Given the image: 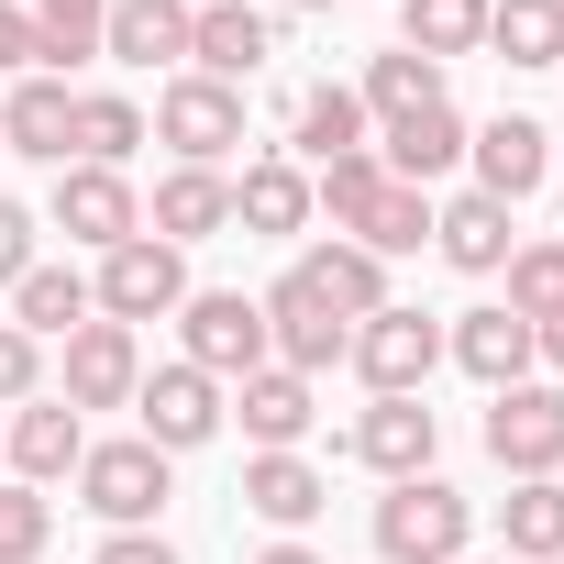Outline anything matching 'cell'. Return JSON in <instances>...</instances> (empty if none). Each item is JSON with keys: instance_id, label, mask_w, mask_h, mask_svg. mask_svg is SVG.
I'll list each match as a JSON object with an SVG mask.
<instances>
[{"instance_id": "5bb4252c", "label": "cell", "mask_w": 564, "mask_h": 564, "mask_svg": "<svg viewBox=\"0 0 564 564\" xmlns=\"http://www.w3.org/2000/svg\"><path fill=\"white\" fill-rule=\"evenodd\" d=\"M465 166H476V188H487V199H531V188H542V166H553V133H542V122H520V111H498V122H476V133H465Z\"/></svg>"}, {"instance_id": "74e56055", "label": "cell", "mask_w": 564, "mask_h": 564, "mask_svg": "<svg viewBox=\"0 0 564 564\" xmlns=\"http://www.w3.org/2000/svg\"><path fill=\"white\" fill-rule=\"evenodd\" d=\"M34 377H45V344H34L23 322H0V410H12V399H34Z\"/></svg>"}, {"instance_id": "ab89813d", "label": "cell", "mask_w": 564, "mask_h": 564, "mask_svg": "<svg viewBox=\"0 0 564 564\" xmlns=\"http://www.w3.org/2000/svg\"><path fill=\"white\" fill-rule=\"evenodd\" d=\"M23 276H34V210L0 199V289H23Z\"/></svg>"}, {"instance_id": "8d00e7d4", "label": "cell", "mask_w": 564, "mask_h": 564, "mask_svg": "<svg viewBox=\"0 0 564 564\" xmlns=\"http://www.w3.org/2000/svg\"><path fill=\"white\" fill-rule=\"evenodd\" d=\"M45 542H56V509H45V487L0 476V564H34Z\"/></svg>"}, {"instance_id": "f6af8a7d", "label": "cell", "mask_w": 564, "mask_h": 564, "mask_svg": "<svg viewBox=\"0 0 564 564\" xmlns=\"http://www.w3.org/2000/svg\"><path fill=\"white\" fill-rule=\"evenodd\" d=\"M454 564H476V553H454Z\"/></svg>"}, {"instance_id": "30bf717a", "label": "cell", "mask_w": 564, "mask_h": 564, "mask_svg": "<svg viewBox=\"0 0 564 564\" xmlns=\"http://www.w3.org/2000/svg\"><path fill=\"white\" fill-rule=\"evenodd\" d=\"M133 410H144V443H155V454H199V443L221 432V377H199V366H155V377L133 388Z\"/></svg>"}, {"instance_id": "603a6c76", "label": "cell", "mask_w": 564, "mask_h": 564, "mask_svg": "<svg viewBox=\"0 0 564 564\" xmlns=\"http://www.w3.org/2000/svg\"><path fill=\"white\" fill-rule=\"evenodd\" d=\"M432 243H443L465 276H498V265H509V199H487V188L443 199V210H432Z\"/></svg>"}, {"instance_id": "d6a6232c", "label": "cell", "mask_w": 564, "mask_h": 564, "mask_svg": "<svg viewBox=\"0 0 564 564\" xmlns=\"http://www.w3.org/2000/svg\"><path fill=\"white\" fill-rule=\"evenodd\" d=\"M12 322H23L34 344H45V333H78V322H89V276H78V265H34L23 289H12Z\"/></svg>"}, {"instance_id": "836d02e7", "label": "cell", "mask_w": 564, "mask_h": 564, "mask_svg": "<svg viewBox=\"0 0 564 564\" xmlns=\"http://www.w3.org/2000/svg\"><path fill=\"white\" fill-rule=\"evenodd\" d=\"M388 188V166H377V144H355V155H333V166H311V210H333L344 232L366 221V199Z\"/></svg>"}, {"instance_id": "4316f807", "label": "cell", "mask_w": 564, "mask_h": 564, "mask_svg": "<svg viewBox=\"0 0 564 564\" xmlns=\"http://www.w3.org/2000/svg\"><path fill=\"white\" fill-rule=\"evenodd\" d=\"M487 45L509 67H564V0H487Z\"/></svg>"}, {"instance_id": "9c48e42d", "label": "cell", "mask_w": 564, "mask_h": 564, "mask_svg": "<svg viewBox=\"0 0 564 564\" xmlns=\"http://www.w3.org/2000/svg\"><path fill=\"white\" fill-rule=\"evenodd\" d=\"M56 232L67 243H133L144 232V199H133V177L122 166H56Z\"/></svg>"}, {"instance_id": "e0dca14e", "label": "cell", "mask_w": 564, "mask_h": 564, "mask_svg": "<svg viewBox=\"0 0 564 564\" xmlns=\"http://www.w3.org/2000/svg\"><path fill=\"white\" fill-rule=\"evenodd\" d=\"M67 133H78V89L34 67V78L12 89V111H0V155H45V166H67Z\"/></svg>"}, {"instance_id": "83f0119b", "label": "cell", "mask_w": 564, "mask_h": 564, "mask_svg": "<svg viewBox=\"0 0 564 564\" xmlns=\"http://www.w3.org/2000/svg\"><path fill=\"white\" fill-rule=\"evenodd\" d=\"M355 100H366V122H410V111H432V100H443V67H432V56H410V45H388V56L366 67V89H355Z\"/></svg>"}, {"instance_id": "f35d334b", "label": "cell", "mask_w": 564, "mask_h": 564, "mask_svg": "<svg viewBox=\"0 0 564 564\" xmlns=\"http://www.w3.org/2000/svg\"><path fill=\"white\" fill-rule=\"evenodd\" d=\"M45 67V34H34V12L23 0H0V78H34Z\"/></svg>"}, {"instance_id": "9a60e30c", "label": "cell", "mask_w": 564, "mask_h": 564, "mask_svg": "<svg viewBox=\"0 0 564 564\" xmlns=\"http://www.w3.org/2000/svg\"><path fill=\"white\" fill-rule=\"evenodd\" d=\"M443 355H454V366L498 399V388H520V377H531V322H520L509 300H498V311H465V322L443 333Z\"/></svg>"}, {"instance_id": "277c9868", "label": "cell", "mask_w": 564, "mask_h": 564, "mask_svg": "<svg viewBox=\"0 0 564 564\" xmlns=\"http://www.w3.org/2000/svg\"><path fill=\"white\" fill-rule=\"evenodd\" d=\"M177 300H188L177 243L133 232V243H111V254H100V289H89V311H100V322H122V333H133V322H166Z\"/></svg>"}, {"instance_id": "3957f363", "label": "cell", "mask_w": 564, "mask_h": 564, "mask_svg": "<svg viewBox=\"0 0 564 564\" xmlns=\"http://www.w3.org/2000/svg\"><path fill=\"white\" fill-rule=\"evenodd\" d=\"M265 355L289 366V377H322V366H344V355H355V322H344V311L311 289L300 265L265 289Z\"/></svg>"}, {"instance_id": "5b68a950", "label": "cell", "mask_w": 564, "mask_h": 564, "mask_svg": "<svg viewBox=\"0 0 564 564\" xmlns=\"http://www.w3.org/2000/svg\"><path fill=\"white\" fill-rule=\"evenodd\" d=\"M443 366V322L432 311H366L355 322V377L377 399H421V377Z\"/></svg>"}, {"instance_id": "d4e9b609", "label": "cell", "mask_w": 564, "mask_h": 564, "mask_svg": "<svg viewBox=\"0 0 564 564\" xmlns=\"http://www.w3.org/2000/svg\"><path fill=\"white\" fill-rule=\"evenodd\" d=\"M289 144H300V166H333V155H355V144H366V100H355L344 78H322V89L300 100Z\"/></svg>"}, {"instance_id": "ffe728a7", "label": "cell", "mask_w": 564, "mask_h": 564, "mask_svg": "<svg viewBox=\"0 0 564 564\" xmlns=\"http://www.w3.org/2000/svg\"><path fill=\"white\" fill-rule=\"evenodd\" d=\"M399 188H432V177H454L465 166V122H454V100H432V111H410V122H388V155H377Z\"/></svg>"}, {"instance_id": "cb8c5ba5", "label": "cell", "mask_w": 564, "mask_h": 564, "mask_svg": "<svg viewBox=\"0 0 564 564\" xmlns=\"http://www.w3.org/2000/svg\"><path fill=\"white\" fill-rule=\"evenodd\" d=\"M322 465H300V454H254L243 465V509L254 520H276V531H300V520H322Z\"/></svg>"}, {"instance_id": "8992f818", "label": "cell", "mask_w": 564, "mask_h": 564, "mask_svg": "<svg viewBox=\"0 0 564 564\" xmlns=\"http://www.w3.org/2000/svg\"><path fill=\"white\" fill-rule=\"evenodd\" d=\"M78 498L111 520V531H144L155 509H166V454L133 432V443H89L78 454Z\"/></svg>"}, {"instance_id": "7bdbcfd3", "label": "cell", "mask_w": 564, "mask_h": 564, "mask_svg": "<svg viewBox=\"0 0 564 564\" xmlns=\"http://www.w3.org/2000/svg\"><path fill=\"white\" fill-rule=\"evenodd\" d=\"M254 564H322V553H311V542H265Z\"/></svg>"}, {"instance_id": "2e32d148", "label": "cell", "mask_w": 564, "mask_h": 564, "mask_svg": "<svg viewBox=\"0 0 564 564\" xmlns=\"http://www.w3.org/2000/svg\"><path fill=\"white\" fill-rule=\"evenodd\" d=\"M78 454H89V432H78V410H67V399H23L12 443H0V465H12L23 487H56V476H78Z\"/></svg>"}, {"instance_id": "d590c367", "label": "cell", "mask_w": 564, "mask_h": 564, "mask_svg": "<svg viewBox=\"0 0 564 564\" xmlns=\"http://www.w3.org/2000/svg\"><path fill=\"white\" fill-rule=\"evenodd\" d=\"M509 311L553 322L564 311V243H509Z\"/></svg>"}, {"instance_id": "ac0fdd59", "label": "cell", "mask_w": 564, "mask_h": 564, "mask_svg": "<svg viewBox=\"0 0 564 564\" xmlns=\"http://www.w3.org/2000/svg\"><path fill=\"white\" fill-rule=\"evenodd\" d=\"M221 410H243V432H254L265 454H300V432L322 421V410H311V377H289V366H254Z\"/></svg>"}, {"instance_id": "f546056e", "label": "cell", "mask_w": 564, "mask_h": 564, "mask_svg": "<svg viewBox=\"0 0 564 564\" xmlns=\"http://www.w3.org/2000/svg\"><path fill=\"white\" fill-rule=\"evenodd\" d=\"M498 531H509V553L564 564V487H553V476H520V487L498 498Z\"/></svg>"}, {"instance_id": "4dcf8cb0", "label": "cell", "mask_w": 564, "mask_h": 564, "mask_svg": "<svg viewBox=\"0 0 564 564\" xmlns=\"http://www.w3.org/2000/svg\"><path fill=\"white\" fill-rule=\"evenodd\" d=\"M399 34H410V56H476L487 45V0H399Z\"/></svg>"}, {"instance_id": "52a82bcc", "label": "cell", "mask_w": 564, "mask_h": 564, "mask_svg": "<svg viewBox=\"0 0 564 564\" xmlns=\"http://www.w3.org/2000/svg\"><path fill=\"white\" fill-rule=\"evenodd\" d=\"M487 454L509 465V487H520V476H553V465H564V388H531V377L498 388V399H487Z\"/></svg>"}, {"instance_id": "ee69618b", "label": "cell", "mask_w": 564, "mask_h": 564, "mask_svg": "<svg viewBox=\"0 0 564 564\" xmlns=\"http://www.w3.org/2000/svg\"><path fill=\"white\" fill-rule=\"evenodd\" d=\"M276 12H333V0H276Z\"/></svg>"}, {"instance_id": "ba28073f", "label": "cell", "mask_w": 564, "mask_h": 564, "mask_svg": "<svg viewBox=\"0 0 564 564\" xmlns=\"http://www.w3.org/2000/svg\"><path fill=\"white\" fill-rule=\"evenodd\" d=\"M155 133L177 144V166H221L232 144H243V89H221V78H177L166 100H155Z\"/></svg>"}, {"instance_id": "484cf974", "label": "cell", "mask_w": 564, "mask_h": 564, "mask_svg": "<svg viewBox=\"0 0 564 564\" xmlns=\"http://www.w3.org/2000/svg\"><path fill=\"white\" fill-rule=\"evenodd\" d=\"M300 276L344 311V322H366V311H388V265L366 254V243H322V254H300Z\"/></svg>"}, {"instance_id": "bcb514c9", "label": "cell", "mask_w": 564, "mask_h": 564, "mask_svg": "<svg viewBox=\"0 0 564 564\" xmlns=\"http://www.w3.org/2000/svg\"><path fill=\"white\" fill-rule=\"evenodd\" d=\"M188 12H199V0H188Z\"/></svg>"}, {"instance_id": "7402d4cb", "label": "cell", "mask_w": 564, "mask_h": 564, "mask_svg": "<svg viewBox=\"0 0 564 564\" xmlns=\"http://www.w3.org/2000/svg\"><path fill=\"white\" fill-rule=\"evenodd\" d=\"M232 221V177L221 166H166L155 177V243H199Z\"/></svg>"}, {"instance_id": "44dd1931", "label": "cell", "mask_w": 564, "mask_h": 564, "mask_svg": "<svg viewBox=\"0 0 564 564\" xmlns=\"http://www.w3.org/2000/svg\"><path fill=\"white\" fill-rule=\"evenodd\" d=\"M100 56H122V67H177V56H188V0H111Z\"/></svg>"}, {"instance_id": "f1b7e54d", "label": "cell", "mask_w": 564, "mask_h": 564, "mask_svg": "<svg viewBox=\"0 0 564 564\" xmlns=\"http://www.w3.org/2000/svg\"><path fill=\"white\" fill-rule=\"evenodd\" d=\"M144 144V111L122 89H78V133H67V166H122Z\"/></svg>"}, {"instance_id": "1f68e13d", "label": "cell", "mask_w": 564, "mask_h": 564, "mask_svg": "<svg viewBox=\"0 0 564 564\" xmlns=\"http://www.w3.org/2000/svg\"><path fill=\"white\" fill-rule=\"evenodd\" d=\"M355 243H366L377 265H388V254H421V243H432V188H399V177H388V188L366 199V221H355Z\"/></svg>"}, {"instance_id": "4fadbf2b", "label": "cell", "mask_w": 564, "mask_h": 564, "mask_svg": "<svg viewBox=\"0 0 564 564\" xmlns=\"http://www.w3.org/2000/svg\"><path fill=\"white\" fill-rule=\"evenodd\" d=\"M133 388H144L133 333L122 322H78L67 333V410H133Z\"/></svg>"}, {"instance_id": "6da1fadb", "label": "cell", "mask_w": 564, "mask_h": 564, "mask_svg": "<svg viewBox=\"0 0 564 564\" xmlns=\"http://www.w3.org/2000/svg\"><path fill=\"white\" fill-rule=\"evenodd\" d=\"M465 542H476L465 487H443V476H399V487L377 498V553H388V564H454Z\"/></svg>"}, {"instance_id": "7c38bea8", "label": "cell", "mask_w": 564, "mask_h": 564, "mask_svg": "<svg viewBox=\"0 0 564 564\" xmlns=\"http://www.w3.org/2000/svg\"><path fill=\"white\" fill-rule=\"evenodd\" d=\"M265 56H276V23H265V12H243V0H199V12H188V67H199V78L243 89Z\"/></svg>"}, {"instance_id": "d6986e66", "label": "cell", "mask_w": 564, "mask_h": 564, "mask_svg": "<svg viewBox=\"0 0 564 564\" xmlns=\"http://www.w3.org/2000/svg\"><path fill=\"white\" fill-rule=\"evenodd\" d=\"M232 221L243 232H311V166L300 155H254L232 177Z\"/></svg>"}, {"instance_id": "b9f144b4", "label": "cell", "mask_w": 564, "mask_h": 564, "mask_svg": "<svg viewBox=\"0 0 564 564\" xmlns=\"http://www.w3.org/2000/svg\"><path fill=\"white\" fill-rule=\"evenodd\" d=\"M531 355H542V366H564V311H553V322H531Z\"/></svg>"}, {"instance_id": "e575fe53", "label": "cell", "mask_w": 564, "mask_h": 564, "mask_svg": "<svg viewBox=\"0 0 564 564\" xmlns=\"http://www.w3.org/2000/svg\"><path fill=\"white\" fill-rule=\"evenodd\" d=\"M34 34H45V67H78L100 56V23H111V0H23Z\"/></svg>"}, {"instance_id": "8fae6325", "label": "cell", "mask_w": 564, "mask_h": 564, "mask_svg": "<svg viewBox=\"0 0 564 564\" xmlns=\"http://www.w3.org/2000/svg\"><path fill=\"white\" fill-rule=\"evenodd\" d=\"M432 443H443V410H432V399H377V410H355V432H344V454L377 465L388 487H399V476H432Z\"/></svg>"}, {"instance_id": "60d3db41", "label": "cell", "mask_w": 564, "mask_h": 564, "mask_svg": "<svg viewBox=\"0 0 564 564\" xmlns=\"http://www.w3.org/2000/svg\"><path fill=\"white\" fill-rule=\"evenodd\" d=\"M89 564H177V553H166V542H155V531H111V542H100V553H89Z\"/></svg>"}, {"instance_id": "7a4b0ae2", "label": "cell", "mask_w": 564, "mask_h": 564, "mask_svg": "<svg viewBox=\"0 0 564 564\" xmlns=\"http://www.w3.org/2000/svg\"><path fill=\"white\" fill-rule=\"evenodd\" d=\"M177 322H188V355H177V366H199V377H221V388H243V377L265 366V300H243V289H188Z\"/></svg>"}]
</instances>
